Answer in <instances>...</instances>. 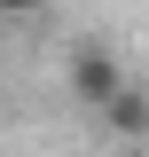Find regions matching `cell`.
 <instances>
[{
  "label": "cell",
  "instance_id": "obj_1",
  "mask_svg": "<svg viewBox=\"0 0 149 157\" xmlns=\"http://www.w3.org/2000/svg\"><path fill=\"white\" fill-rule=\"evenodd\" d=\"M63 78H71V102L102 110V102L118 94V78H126V63H118L110 47H94V39H86V47H71V71H63Z\"/></svg>",
  "mask_w": 149,
  "mask_h": 157
},
{
  "label": "cell",
  "instance_id": "obj_2",
  "mask_svg": "<svg viewBox=\"0 0 149 157\" xmlns=\"http://www.w3.org/2000/svg\"><path fill=\"white\" fill-rule=\"evenodd\" d=\"M102 126H110L118 141H149V86H141L133 71L118 78V94L102 102Z\"/></svg>",
  "mask_w": 149,
  "mask_h": 157
},
{
  "label": "cell",
  "instance_id": "obj_3",
  "mask_svg": "<svg viewBox=\"0 0 149 157\" xmlns=\"http://www.w3.org/2000/svg\"><path fill=\"white\" fill-rule=\"evenodd\" d=\"M39 8H47V0H0V16H16V24H24V16H39Z\"/></svg>",
  "mask_w": 149,
  "mask_h": 157
}]
</instances>
